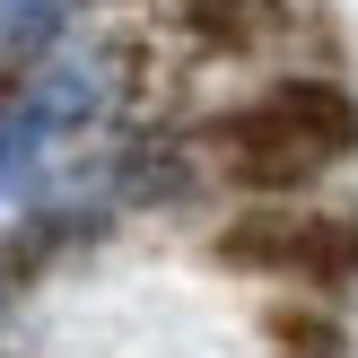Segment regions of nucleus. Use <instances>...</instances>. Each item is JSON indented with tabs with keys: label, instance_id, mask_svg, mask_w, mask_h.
Segmentation results:
<instances>
[{
	"label": "nucleus",
	"instance_id": "7ed1b4c3",
	"mask_svg": "<svg viewBox=\"0 0 358 358\" xmlns=\"http://www.w3.org/2000/svg\"><path fill=\"white\" fill-rule=\"evenodd\" d=\"M271 96L289 105V114H297V131H306L315 149H324V166L358 149V96H350L341 79H280Z\"/></svg>",
	"mask_w": 358,
	"mask_h": 358
},
{
	"label": "nucleus",
	"instance_id": "39448f33",
	"mask_svg": "<svg viewBox=\"0 0 358 358\" xmlns=\"http://www.w3.org/2000/svg\"><path fill=\"white\" fill-rule=\"evenodd\" d=\"M70 0H0V62H35V52L62 35Z\"/></svg>",
	"mask_w": 358,
	"mask_h": 358
},
{
	"label": "nucleus",
	"instance_id": "f03ea898",
	"mask_svg": "<svg viewBox=\"0 0 358 358\" xmlns=\"http://www.w3.org/2000/svg\"><path fill=\"white\" fill-rule=\"evenodd\" d=\"M210 149H219V166L236 175V184H254V192H297V184H315V166H324V149L297 131V114L271 96V87H262L254 105H236V114L210 122Z\"/></svg>",
	"mask_w": 358,
	"mask_h": 358
},
{
	"label": "nucleus",
	"instance_id": "20e7f679",
	"mask_svg": "<svg viewBox=\"0 0 358 358\" xmlns=\"http://www.w3.org/2000/svg\"><path fill=\"white\" fill-rule=\"evenodd\" d=\"M184 9H192V27H201L210 44H227V52L280 27V0H184Z\"/></svg>",
	"mask_w": 358,
	"mask_h": 358
},
{
	"label": "nucleus",
	"instance_id": "f257e3e1",
	"mask_svg": "<svg viewBox=\"0 0 358 358\" xmlns=\"http://www.w3.org/2000/svg\"><path fill=\"white\" fill-rule=\"evenodd\" d=\"M227 271L297 280V289H350L358 280V210H245L210 236Z\"/></svg>",
	"mask_w": 358,
	"mask_h": 358
}]
</instances>
